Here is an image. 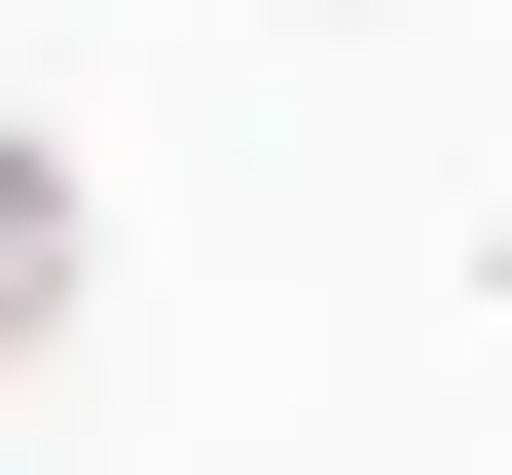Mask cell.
Returning a JSON list of instances; mask_svg holds the SVG:
<instances>
[{
    "label": "cell",
    "instance_id": "obj_1",
    "mask_svg": "<svg viewBox=\"0 0 512 475\" xmlns=\"http://www.w3.org/2000/svg\"><path fill=\"white\" fill-rule=\"evenodd\" d=\"M74 293H110V220H74V147L0 110V366H74Z\"/></svg>",
    "mask_w": 512,
    "mask_h": 475
},
{
    "label": "cell",
    "instance_id": "obj_2",
    "mask_svg": "<svg viewBox=\"0 0 512 475\" xmlns=\"http://www.w3.org/2000/svg\"><path fill=\"white\" fill-rule=\"evenodd\" d=\"M476 293H512V220H476Z\"/></svg>",
    "mask_w": 512,
    "mask_h": 475
}]
</instances>
